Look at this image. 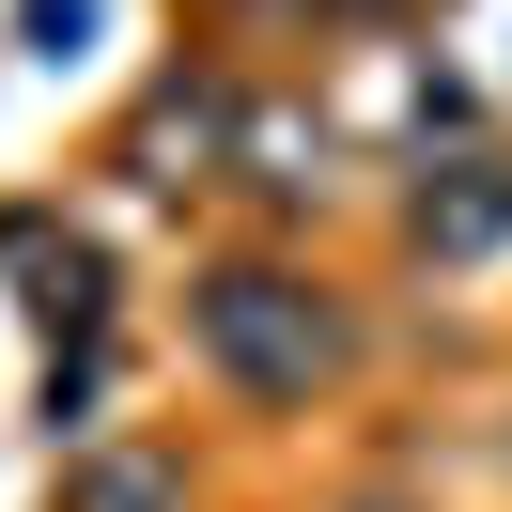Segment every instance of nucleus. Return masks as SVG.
<instances>
[{
  "instance_id": "nucleus-1",
  "label": "nucleus",
  "mask_w": 512,
  "mask_h": 512,
  "mask_svg": "<svg viewBox=\"0 0 512 512\" xmlns=\"http://www.w3.org/2000/svg\"><path fill=\"white\" fill-rule=\"evenodd\" d=\"M187 342L218 357L249 404H311V388L357 357V326L326 311L295 264H218V280H187Z\"/></svg>"
},
{
  "instance_id": "nucleus-2",
  "label": "nucleus",
  "mask_w": 512,
  "mask_h": 512,
  "mask_svg": "<svg viewBox=\"0 0 512 512\" xmlns=\"http://www.w3.org/2000/svg\"><path fill=\"white\" fill-rule=\"evenodd\" d=\"M419 249H435V264L512 249V156H450L435 187H419Z\"/></svg>"
},
{
  "instance_id": "nucleus-3",
  "label": "nucleus",
  "mask_w": 512,
  "mask_h": 512,
  "mask_svg": "<svg viewBox=\"0 0 512 512\" xmlns=\"http://www.w3.org/2000/svg\"><path fill=\"white\" fill-rule=\"evenodd\" d=\"M0 264H16V280H32V311L63 326V342H94V249H47V218H0Z\"/></svg>"
},
{
  "instance_id": "nucleus-4",
  "label": "nucleus",
  "mask_w": 512,
  "mask_h": 512,
  "mask_svg": "<svg viewBox=\"0 0 512 512\" xmlns=\"http://www.w3.org/2000/svg\"><path fill=\"white\" fill-rule=\"evenodd\" d=\"M218 140H233L218 94H171L156 125H140V187H202V171H218Z\"/></svg>"
},
{
  "instance_id": "nucleus-5",
  "label": "nucleus",
  "mask_w": 512,
  "mask_h": 512,
  "mask_svg": "<svg viewBox=\"0 0 512 512\" xmlns=\"http://www.w3.org/2000/svg\"><path fill=\"white\" fill-rule=\"evenodd\" d=\"M63 512H187V481H171L156 450H109V466H78V481H63Z\"/></svg>"
},
{
  "instance_id": "nucleus-6",
  "label": "nucleus",
  "mask_w": 512,
  "mask_h": 512,
  "mask_svg": "<svg viewBox=\"0 0 512 512\" xmlns=\"http://www.w3.org/2000/svg\"><path fill=\"white\" fill-rule=\"evenodd\" d=\"M78 32H94V0H32V47H47V63H63Z\"/></svg>"
}]
</instances>
